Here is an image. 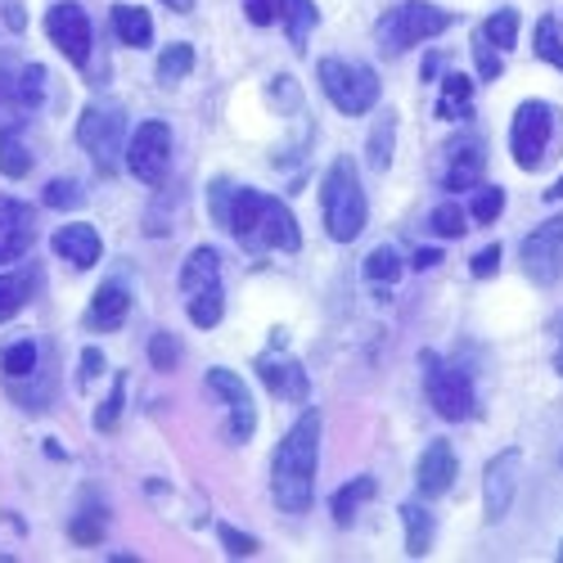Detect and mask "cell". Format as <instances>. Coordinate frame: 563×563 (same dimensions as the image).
Wrapping results in <instances>:
<instances>
[{"label":"cell","mask_w":563,"mask_h":563,"mask_svg":"<svg viewBox=\"0 0 563 563\" xmlns=\"http://www.w3.org/2000/svg\"><path fill=\"white\" fill-rule=\"evenodd\" d=\"M19 73H23V64H19V59L0 55V104H10V109H19V104H14V90H19Z\"/></svg>","instance_id":"40"},{"label":"cell","mask_w":563,"mask_h":563,"mask_svg":"<svg viewBox=\"0 0 563 563\" xmlns=\"http://www.w3.org/2000/svg\"><path fill=\"white\" fill-rule=\"evenodd\" d=\"M150 361H154V369H172L176 361H180V343L163 330V334H154V343H150Z\"/></svg>","instance_id":"39"},{"label":"cell","mask_w":563,"mask_h":563,"mask_svg":"<svg viewBox=\"0 0 563 563\" xmlns=\"http://www.w3.org/2000/svg\"><path fill=\"white\" fill-rule=\"evenodd\" d=\"M316 81H320L324 96H330V104L347 118H361V113H369L374 104H379V77H374V68H365V64L320 59Z\"/></svg>","instance_id":"5"},{"label":"cell","mask_w":563,"mask_h":563,"mask_svg":"<svg viewBox=\"0 0 563 563\" xmlns=\"http://www.w3.org/2000/svg\"><path fill=\"white\" fill-rule=\"evenodd\" d=\"M208 388L217 397H225V406H230V438L234 442H249L253 438V424H257L249 384L240 379V374H230V369H208Z\"/></svg>","instance_id":"13"},{"label":"cell","mask_w":563,"mask_h":563,"mask_svg":"<svg viewBox=\"0 0 563 563\" xmlns=\"http://www.w3.org/2000/svg\"><path fill=\"white\" fill-rule=\"evenodd\" d=\"M451 23H455L451 10H438V5H429V0H406V5H397L379 19L374 36H379V51L388 59H397V55L410 51V45H424V41L442 36Z\"/></svg>","instance_id":"4"},{"label":"cell","mask_w":563,"mask_h":563,"mask_svg":"<svg viewBox=\"0 0 563 563\" xmlns=\"http://www.w3.org/2000/svg\"><path fill=\"white\" fill-rule=\"evenodd\" d=\"M537 55L563 73V41H559V23H554L550 14L537 23Z\"/></svg>","instance_id":"35"},{"label":"cell","mask_w":563,"mask_h":563,"mask_svg":"<svg viewBox=\"0 0 563 563\" xmlns=\"http://www.w3.org/2000/svg\"><path fill=\"white\" fill-rule=\"evenodd\" d=\"M221 311H225V302H221V285H212V289H203V294L190 298V320L199 324V330H212V324L221 320Z\"/></svg>","instance_id":"32"},{"label":"cell","mask_w":563,"mask_h":563,"mask_svg":"<svg viewBox=\"0 0 563 563\" xmlns=\"http://www.w3.org/2000/svg\"><path fill=\"white\" fill-rule=\"evenodd\" d=\"M554 369H559V374H563V347H559V356H554Z\"/></svg>","instance_id":"51"},{"label":"cell","mask_w":563,"mask_h":563,"mask_svg":"<svg viewBox=\"0 0 563 563\" xmlns=\"http://www.w3.org/2000/svg\"><path fill=\"white\" fill-rule=\"evenodd\" d=\"M113 32L122 45H135V51L154 41V23L140 5H113Z\"/></svg>","instance_id":"21"},{"label":"cell","mask_w":563,"mask_h":563,"mask_svg":"<svg viewBox=\"0 0 563 563\" xmlns=\"http://www.w3.org/2000/svg\"><path fill=\"white\" fill-rule=\"evenodd\" d=\"M401 275V262L393 249H374L365 257V279H374V285H393V279Z\"/></svg>","instance_id":"36"},{"label":"cell","mask_w":563,"mask_h":563,"mask_svg":"<svg viewBox=\"0 0 563 563\" xmlns=\"http://www.w3.org/2000/svg\"><path fill=\"white\" fill-rule=\"evenodd\" d=\"M468 100H474V81L464 73H451L442 81V100H438V118L455 122V118H468Z\"/></svg>","instance_id":"23"},{"label":"cell","mask_w":563,"mask_h":563,"mask_svg":"<svg viewBox=\"0 0 563 563\" xmlns=\"http://www.w3.org/2000/svg\"><path fill=\"white\" fill-rule=\"evenodd\" d=\"M221 545H225V554H234V559L257 554V541H253L249 532H234V528H221Z\"/></svg>","instance_id":"44"},{"label":"cell","mask_w":563,"mask_h":563,"mask_svg":"<svg viewBox=\"0 0 563 563\" xmlns=\"http://www.w3.org/2000/svg\"><path fill=\"white\" fill-rule=\"evenodd\" d=\"M32 298V275H0V324L14 320Z\"/></svg>","instance_id":"27"},{"label":"cell","mask_w":563,"mask_h":563,"mask_svg":"<svg viewBox=\"0 0 563 563\" xmlns=\"http://www.w3.org/2000/svg\"><path fill=\"white\" fill-rule=\"evenodd\" d=\"M483 32H487V41L496 45V51H509L514 36H519V10H496V14L483 23Z\"/></svg>","instance_id":"33"},{"label":"cell","mask_w":563,"mask_h":563,"mask_svg":"<svg viewBox=\"0 0 563 563\" xmlns=\"http://www.w3.org/2000/svg\"><path fill=\"white\" fill-rule=\"evenodd\" d=\"M320 208H324V230H330L334 244H352L365 230L369 208H365V190H361V176H356L352 158H339L330 172H324Z\"/></svg>","instance_id":"3"},{"label":"cell","mask_w":563,"mask_h":563,"mask_svg":"<svg viewBox=\"0 0 563 563\" xmlns=\"http://www.w3.org/2000/svg\"><path fill=\"white\" fill-rule=\"evenodd\" d=\"M419 365H424V393H429V406H433L442 419L460 424V419H474V415H478L474 379H468L460 365L442 361L438 352H424V356H419Z\"/></svg>","instance_id":"6"},{"label":"cell","mask_w":563,"mask_h":563,"mask_svg":"<svg viewBox=\"0 0 563 563\" xmlns=\"http://www.w3.org/2000/svg\"><path fill=\"white\" fill-rule=\"evenodd\" d=\"M45 32H51V41L77 68H86V59H90V14L77 5V0H59V5L45 14Z\"/></svg>","instance_id":"12"},{"label":"cell","mask_w":563,"mask_h":563,"mask_svg":"<svg viewBox=\"0 0 563 563\" xmlns=\"http://www.w3.org/2000/svg\"><path fill=\"white\" fill-rule=\"evenodd\" d=\"M41 96H45V68H41V64H23V73H19V90H14V104H19V109H36Z\"/></svg>","instance_id":"31"},{"label":"cell","mask_w":563,"mask_h":563,"mask_svg":"<svg viewBox=\"0 0 563 563\" xmlns=\"http://www.w3.org/2000/svg\"><path fill=\"white\" fill-rule=\"evenodd\" d=\"M45 203L51 208H73V203H81V190L73 180H51L45 185Z\"/></svg>","instance_id":"42"},{"label":"cell","mask_w":563,"mask_h":563,"mask_svg":"<svg viewBox=\"0 0 563 563\" xmlns=\"http://www.w3.org/2000/svg\"><path fill=\"white\" fill-rule=\"evenodd\" d=\"M545 199H550V203H559V199H563V176H559V180L550 185V190H545Z\"/></svg>","instance_id":"50"},{"label":"cell","mask_w":563,"mask_h":563,"mask_svg":"<svg viewBox=\"0 0 563 563\" xmlns=\"http://www.w3.org/2000/svg\"><path fill=\"white\" fill-rule=\"evenodd\" d=\"M163 5L176 10V14H190V10H195V0H163Z\"/></svg>","instance_id":"49"},{"label":"cell","mask_w":563,"mask_h":563,"mask_svg":"<svg viewBox=\"0 0 563 563\" xmlns=\"http://www.w3.org/2000/svg\"><path fill=\"white\" fill-rule=\"evenodd\" d=\"M523 271L537 279V285H554L563 275V217L537 225L523 240Z\"/></svg>","instance_id":"11"},{"label":"cell","mask_w":563,"mask_h":563,"mask_svg":"<svg viewBox=\"0 0 563 563\" xmlns=\"http://www.w3.org/2000/svg\"><path fill=\"white\" fill-rule=\"evenodd\" d=\"M167 158H172V131L167 122H140L131 145H126V167L131 176H140L145 185H158L167 176Z\"/></svg>","instance_id":"9"},{"label":"cell","mask_w":563,"mask_h":563,"mask_svg":"<svg viewBox=\"0 0 563 563\" xmlns=\"http://www.w3.org/2000/svg\"><path fill=\"white\" fill-rule=\"evenodd\" d=\"M446 154H451L446 176H442L446 190H478V185H483V167H487V154H483L478 140H474V135H468V140H455Z\"/></svg>","instance_id":"16"},{"label":"cell","mask_w":563,"mask_h":563,"mask_svg":"<svg viewBox=\"0 0 563 563\" xmlns=\"http://www.w3.org/2000/svg\"><path fill=\"white\" fill-rule=\"evenodd\" d=\"M257 374H262V384H266L275 397L307 401V369H302L294 356H262V361H257Z\"/></svg>","instance_id":"17"},{"label":"cell","mask_w":563,"mask_h":563,"mask_svg":"<svg viewBox=\"0 0 563 563\" xmlns=\"http://www.w3.org/2000/svg\"><path fill=\"white\" fill-rule=\"evenodd\" d=\"M496 266H500V244H492V249H483V253L474 257V266H468V271H474L478 279H487V275H496Z\"/></svg>","instance_id":"46"},{"label":"cell","mask_w":563,"mask_h":563,"mask_svg":"<svg viewBox=\"0 0 563 563\" xmlns=\"http://www.w3.org/2000/svg\"><path fill=\"white\" fill-rule=\"evenodd\" d=\"M0 172H5L10 180H23L27 172H32V154H27V145L19 135H0Z\"/></svg>","instance_id":"29"},{"label":"cell","mask_w":563,"mask_h":563,"mask_svg":"<svg viewBox=\"0 0 563 563\" xmlns=\"http://www.w3.org/2000/svg\"><path fill=\"white\" fill-rule=\"evenodd\" d=\"M316 464H320V415L307 410L285 433L275 460H271V496L285 514L311 509L316 496Z\"/></svg>","instance_id":"2"},{"label":"cell","mask_w":563,"mask_h":563,"mask_svg":"<svg viewBox=\"0 0 563 563\" xmlns=\"http://www.w3.org/2000/svg\"><path fill=\"white\" fill-rule=\"evenodd\" d=\"M55 253L64 257V262H73V266H96L100 262V253H104V244H100V234H96V225H81V221H73V225H59L55 230Z\"/></svg>","instance_id":"18"},{"label":"cell","mask_w":563,"mask_h":563,"mask_svg":"<svg viewBox=\"0 0 563 563\" xmlns=\"http://www.w3.org/2000/svg\"><path fill=\"white\" fill-rule=\"evenodd\" d=\"M126 311H131V298L118 285H104L96 294V302H90V311H86V324L90 330H100V334H113L118 324L126 320Z\"/></svg>","instance_id":"20"},{"label":"cell","mask_w":563,"mask_h":563,"mask_svg":"<svg viewBox=\"0 0 563 563\" xmlns=\"http://www.w3.org/2000/svg\"><path fill=\"white\" fill-rule=\"evenodd\" d=\"M212 285H221V257H217V249H195L180 266V289L195 298Z\"/></svg>","instance_id":"19"},{"label":"cell","mask_w":563,"mask_h":563,"mask_svg":"<svg viewBox=\"0 0 563 563\" xmlns=\"http://www.w3.org/2000/svg\"><path fill=\"white\" fill-rule=\"evenodd\" d=\"M474 64H478V77H483V81H496V77H500V68H505V64H500V51L487 41V32H483V27L474 32Z\"/></svg>","instance_id":"37"},{"label":"cell","mask_w":563,"mask_h":563,"mask_svg":"<svg viewBox=\"0 0 563 563\" xmlns=\"http://www.w3.org/2000/svg\"><path fill=\"white\" fill-rule=\"evenodd\" d=\"M455 451H451V442H429V451L419 455V464H415V483H419V496H429V500H438V496H446L451 487H455Z\"/></svg>","instance_id":"15"},{"label":"cell","mask_w":563,"mask_h":563,"mask_svg":"<svg viewBox=\"0 0 563 563\" xmlns=\"http://www.w3.org/2000/svg\"><path fill=\"white\" fill-rule=\"evenodd\" d=\"M77 140L90 154V163H96L104 176H113L118 163L126 158V118H122V109L118 104H90L77 122Z\"/></svg>","instance_id":"7"},{"label":"cell","mask_w":563,"mask_h":563,"mask_svg":"<svg viewBox=\"0 0 563 563\" xmlns=\"http://www.w3.org/2000/svg\"><path fill=\"white\" fill-rule=\"evenodd\" d=\"M464 221H468V217H464V208H460V203H438V208L429 212V225H433L438 240H460V234L468 230Z\"/></svg>","instance_id":"30"},{"label":"cell","mask_w":563,"mask_h":563,"mask_svg":"<svg viewBox=\"0 0 563 563\" xmlns=\"http://www.w3.org/2000/svg\"><path fill=\"white\" fill-rule=\"evenodd\" d=\"M468 212H474V221L492 225L505 212V190H500V185H478V190H474V208H468Z\"/></svg>","instance_id":"34"},{"label":"cell","mask_w":563,"mask_h":563,"mask_svg":"<svg viewBox=\"0 0 563 563\" xmlns=\"http://www.w3.org/2000/svg\"><path fill=\"white\" fill-rule=\"evenodd\" d=\"M190 68H195V45H167V51L158 55V81L163 86H172V81H180V77H190Z\"/></svg>","instance_id":"28"},{"label":"cell","mask_w":563,"mask_h":563,"mask_svg":"<svg viewBox=\"0 0 563 563\" xmlns=\"http://www.w3.org/2000/svg\"><path fill=\"white\" fill-rule=\"evenodd\" d=\"M36 343L32 339H19V343H10L5 352H0V369H5V379H32L36 374Z\"/></svg>","instance_id":"25"},{"label":"cell","mask_w":563,"mask_h":563,"mask_svg":"<svg viewBox=\"0 0 563 563\" xmlns=\"http://www.w3.org/2000/svg\"><path fill=\"white\" fill-rule=\"evenodd\" d=\"M559 559H563V545H559Z\"/></svg>","instance_id":"52"},{"label":"cell","mask_w":563,"mask_h":563,"mask_svg":"<svg viewBox=\"0 0 563 563\" xmlns=\"http://www.w3.org/2000/svg\"><path fill=\"white\" fill-rule=\"evenodd\" d=\"M369 496H374V478H369V474L352 478V483L339 487V496H334V519H339V523H352V519H356V509H361Z\"/></svg>","instance_id":"26"},{"label":"cell","mask_w":563,"mask_h":563,"mask_svg":"<svg viewBox=\"0 0 563 563\" xmlns=\"http://www.w3.org/2000/svg\"><path fill=\"white\" fill-rule=\"evenodd\" d=\"M36 244V212L19 199H0V262H23Z\"/></svg>","instance_id":"14"},{"label":"cell","mask_w":563,"mask_h":563,"mask_svg":"<svg viewBox=\"0 0 563 563\" xmlns=\"http://www.w3.org/2000/svg\"><path fill=\"white\" fill-rule=\"evenodd\" d=\"M438 262H442V253H438V249H424V253H415V266H419V271H429V266H438Z\"/></svg>","instance_id":"48"},{"label":"cell","mask_w":563,"mask_h":563,"mask_svg":"<svg viewBox=\"0 0 563 563\" xmlns=\"http://www.w3.org/2000/svg\"><path fill=\"white\" fill-rule=\"evenodd\" d=\"M212 217L253 253H298V244H302L294 212L262 190H249V185L230 190L225 180H217L212 185Z\"/></svg>","instance_id":"1"},{"label":"cell","mask_w":563,"mask_h":563,"mask_svg":"<svg viewBox=\"0 0 563 563\" xmlns=\"http://www.w3.org/2000/svg\"><path fill=\"white\" fill-rule=\"evenodd\" d=\"M279 10H285V0H244V14H249V23H257V27L275 23Z\"/></svg>","instance_id":"43"},{"label":"cell","mask_w":563,"mask_h":563,"mask_svg":"<svg viewBox=\"0 0 563 563\" xmlns=\"http://www.w3.org/2000/svg\"><path fill=\"white\" fill-rule=\"evenodd\" d=\"M279 19H285V27H289V45H294V51H307V36L316 27V5H311V0H285Z\"/></svg>","instance_id":"24"},{"label":"cell","mask_w":563,"mask_h":563,"mask_svg":"<svg viewBox=\"0 0 563 563\" xmlns=\"http://www.w3.org/2000/svg\"><path fill=\"white\" fill-rule=\"evenodd\" d=\"M401 523H406V554L410 559H424L433 550V514L419 509V505H406L401 509Z\"/></svg>","instance_id":"22"},{"label":"cell","mask_w":563,"mask_h":563,"mask_svg":"<svg viewBox=\"0 0 563 563\" xmlns=\"http://www.w3.org/2000/svg\"><path fill=\"white\" fill-rule=\"evenodd\" d=\"M122 393H126V379H118L113 384V397L104 401V410L96 415V429H104V433H113L118 429V415H122Z\"/></svg>","instance_id":"41"},{"label":"cell","mask_w":563,"mask_h":563,"mask_svg":"<svg viewBox=\"0 0 563 563\" xmlns=\"http://www.w3.org/2000/svg\"><path fill=\"white\" fill-rule=\"evenodd\" d=\"M369 163L379 172L393 163V113H384V126H374V135H369Z\"/></svg>","instance_id":"38"},{"label":"cell","mask_w":563,"mask_h":563,"mask_svg":"<svg viewBox=\"0 0 563 563\" xmlns=\"http://www.w3.org/2000/svg\"><path fill=\"white\" fill-rule=\"evenodd\" d=\"M523 483V451L505 446L483 474V500H487V523H500L505 514L514 509V496H519Z\"/></svg>","instance_id":"10"},{"label":"cell","mask_w":563,"mask_h":563,"mask_svg":"<svg viewBox=\"0 0 563 563\" xmlns=\"http://www.w3.org/2000/svg\"><path fill=\"white\" fill-rule=\"evenodd\" d=\"M81 365H86V369H81V379L90 384V379H96V374L104 369V356H100L96 347H86V352H81Z\"/></svg>","instance_id":"47"},{"label":"cell","mask_w":563,"mask_h":563,"mask_svg":"<svg viewBox=\"0 0 563 563\" xmlns=\"http://www.w3.org/2000/svg\"><path fill=\"white\" fill-rule=\"evenodd\" d=\"M554 140V109L541 104V100H528L514 113V126H509V145H514V163L523 172H537L545 163V150Z\"/></svg>","instance_id":"8"},{"label":"cell","mask_w":563,"mask_h":563,"mask_svg":"<svg viewBox=\"0 0 563 563\" xmlns=\"http://www.w3.org/2000/svg\"><path fill=\"white\" fill-rule=\"evenodd\" d=\"M104 537V523L100 519H77L73 523V541H81V545H96Z\"/></svg>","instance_id":"45"}]
</instances>
